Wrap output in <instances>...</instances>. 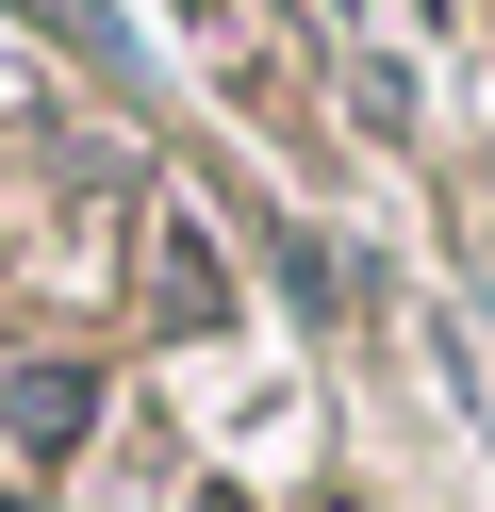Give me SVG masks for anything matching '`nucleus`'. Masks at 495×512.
<instances>
[{"instance_id":"obj_1","label":"nucleus","mask_w":495,"mask_h":512,"mask_svg":"<svg viewBox=\"0 0 495 512\" xmlns=\"http://www.w3.org/2000/svg\"><path fill=\"white\" fill-rule=\"evenodd\" d=\"M83 430H99V380L83 364H17L0 380V446H17V463H66Z\"/></svg>"}]
</instances>
